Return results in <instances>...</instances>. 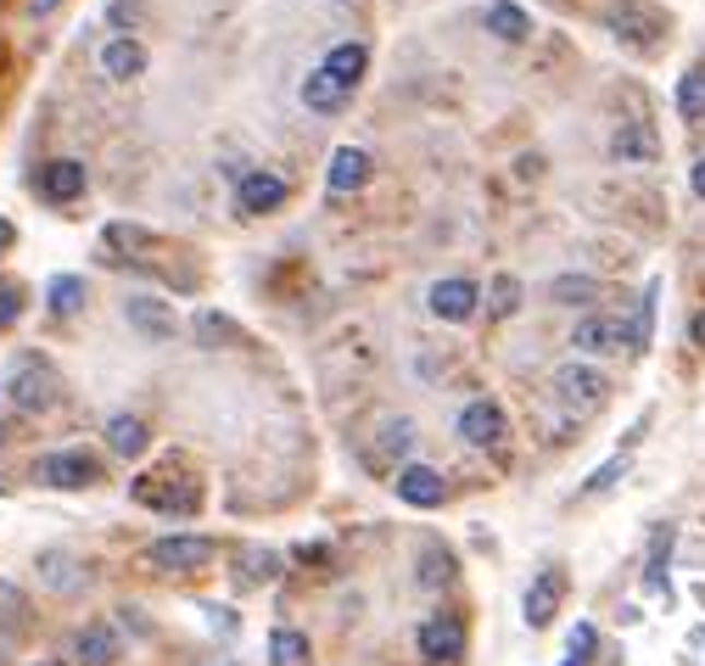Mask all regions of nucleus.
Segmentation results:
<instances>
[{
    "mask_svg": "<svg viewBox=\"0 0 705 666\" xmlns=\"http://www.w3.org/2000/svg\"><path fill=\"white\" fill-rule=\"evenodd\" d=\"M487 34H498V39H532V17L515 7V0H493L487 7Z\"/></svg>",
    "mask_w": 705,
    "mask_h": 666,
    "instance_id": "22",
    "label": "nucleus"
},
{
    "mask_svg": "<svg viewBox=\"0 0 705 666\" xmlns=\"http://www.w3.org/2000/svg\"><path fill=\"white\" fill-rule=\"evenodd\" d=\"M134 499L163 510V515H174V510L191 515L197 510V488H163V476H134Z\"/></svg>",
    "mask_w": 705,
    "mask_h": 666,
    "instance_id": "15",
    "label": "nucleus"
},
{
    "mask_svg": "<svg viewBox=\"0 0 705 666\" xmlns=\"http://www.w3.org/2000/svg\"><path fill=\"white\" fill-rule=\"evenodd\" d=\"M118 655H124V639H118L107 622L79 628V639H73V661H79V666H113Z\"/></svg>",
    "mask_w": 705,
    "mask_h": 666,
    "instance_id": "13",
    "label": "nucleus"
},
{
    "mask_svg": "<svg viewBox=\"0 0 705 666\" xmlns=\"http://www.w3.org/2000/svg\"><path fill=\"white\" fill-rule=\"evenodd\" d=\"M594 644H599V633H594L588 622H577V628H572V639H566V666H588Z\"/></svg>",
    "mask_w": 705,
    "mask_h": 666,
    "instance_id": "34",
    "label": "nucleus"
},
{
    "mask_svg": "<svg viewBox=\"0 0 705 666\" xmlns=\"http://www.w3.org/2000/svg\"><path fill=\"white\" fill-rule=\"evenodd\" d=\"M572 348H583V353H622L627 348V325L610 319V314H588L572 330Z\"/></svg>",
    "mask_w": 705,
    "mask_h": 666,
    "instance_id": "10",
    "label": "nucleus"
},
{
    "mask_svg": "<svg viewBox=\"0 0 705 666\" xmlns=\"http://www.w3.org/2000/svg\"><path fill=\"white\" fill-rule=\"evenodd\" d=\"M678 113L683 118H705V68L678 79Z\"/></svg>",
    "mask_w": 705,
    "mask_h": 666,
    "instance_id": "28",
    "label": "nucleus"
},
{
    "mask_svg": "<svg viewBox=\"0 0 705 666\" xmlns=\"http://www.w3.org/2000/svg\"><path fill=\"white\" fill-rule=\"evenodd\" d=\"M39 666H51V661H39Z\"/></svg>",
    "mask_w": 705,
    "mask_h": 666,
    "instance_id": "47",
    "label": "nucleus"
},
{
    "mask_svg": "<svg viewBox=\"0 0 705 666\" xmlns=\"http://www.w3.org/2000/svg\"><path fill=\"white\" fill-rule=\"evenodd\" d=\"M364 68H369V51H364L359 39H348V45H331V57H325V73H331L337 84H348V90L364 79Z\"/></svg>",
    "mask_w": 705,
    "mask_h": 666,
    "instance_id": "20",
    "label": "nucleus"
},
{
    "mask_svg": "<svg viewBox=\"0 0 705 666\" xmlns=\"http://www.w3.org/2000/svg\"><path fill=\"white\" fill-rule=\"evenodd\" d=\"M560 599H566V571H538L527 599H521V616H527L532 633H543L554 616H560Z\"/></svg>",
    "mask_w": 705,
    "mask_h": 666,
    "instance_id": "6",
    "label": "nucleus"
},
{
    "mask_svg": "<svg viewBox=\"0 0 705 666\" xmlns=\"http://www.w3.org/2000/svg\"><path fill=\"white\" fill-rule=\"evenodd\" d=\"M448 577H454L448 554H437V549H432V554H426V571H420V583H432V588H437V583H448Z\"/></svg>",
    "mask_w": 705,
    "mask_h": 666,
    "instance_id": "39",
    "label": "nucleus"
},
{
    "mask_svg": "<svg viewBox=\"0 0 705 666\" xmlns=\"http://www.w3.org/2000/svg\"><path fill=\"white\" fill-rule=\"evenodd\" d=\"M337 7H348V0H337Z\"/></svg>",
    "mask_w": 705,
    "mask_h": 666,
    "instance_id": "45",
    "label": "nucleus"
},
{
    "mask_svg": "<svg viewBox=\"0 0 705 666\" xmlns=\"http://www.w3.org/2000/svg\"><path fill=\"white\" fill-rule=\"evenodd\" d=\"M694 197H700V202H705V157H700V163H694Z\"/></svg>",
    "mask_w": 705,
    "mask_h": 666,
    "instance_id": "41",
    "label": "nucleus"
},
{
    "mask_svg": "<svg viewBox=\"0 0 705 666\" xmlns=\"http://www.w3.org/2000/svg\"><path fill=\"white\" fill-rule=\"evenodd\" d=\"M51 7H57V0H28V12H34V17H45Z\"/></svg>",
    "mask_w": 705,
    "mask_h": 666,
    "instance_id": "42",
    "label": "nucleus"
},
{
    "mask_svg": "<svg viewBox=\"0 0 705 666\" xmlns=\"http://www.w3.org/2000/svg\"><path fill=\"white\" fill-rule=\"evenodd\" d=\"M487 297H493V314L509 319L515 308H521V280H515V274H493V292Z\"/></svg>",
    "mask_w": 705,
    "mask_h": 666,
    "instance_id": "32",
    "label": "nucleus"
},
{
    "mask_svg": "<svg viewBox=\"0 0 705 666\" xmlns=\"http://www.w3.org/2000/svg\"><path fill=\"white\" fill-rule=\"evenodd\" d=\"M0 443H7V425H0Z\"/></svg>",
    "mask_w": 705,
    "mask_h": 666,
    "instance_id": "44",
    "label": "nucleus"
},
{
    "mask_svg": "<svg viewBox=\"0 0 705 666\" xmlns=\"http://www.w3.org/2000/svg\"><path fill=\"white\" fill-rule=\"evenodd\" d=\"M280 202H286V179H280V174L247 168L242 179H235V208H242V213H274Z\"/></svg>",
    "mask_w": 705,
    "mask_h": 666,
    "instance_id": "7",
    "label": "nucleus"
},
{
    "mask_svg": "<svg viewBox=\"0 0 705 666\" xmlns=\"http://www.w3.org/2000/svg\"><path fill=\"white\" fill-rule=\"evenodd\" d=\"M17 314H23V292L17 285H0V330L17 325Z\"/></svg>",
    "mask_w": 705,
    "mask_h": 666,
    "instance_id": "38",
    "label": "nucleus"
},
{
    "mask_svg": "<svg viewBox=\"0 0 705 666\" xmlns=\"http://www.w3.org/2000/svg\"><path fill=\"white\" fill-rule=\"evenodd\" d=\"M45 303H51V314H79L84 308V280L79 274H57L51 285H45Z\"/></svg>",
    "mask_w": 705,
    "mask_h": 666,
    "instance_id": "26",
    "label": "nucleus"
},
{
    "mask_svg": "<svg viewBox=\"0 0 705 666\" xmlns=\"http://www.w3.org/2000/svg\"><path fill=\"white\" fill-rule=\"evenodd\" d=\"M420 661H459L465 655V622H459V616H432V622L426 628H420Z\"/></svg>",
    "mask_w": 705,
    "mask_h": 666,
    "instance_id": "9",
    "label": "nucleus"
},
{
    "mask_svg": "<svg viewBox=\"0 0 705 666\" xmlns=\"http://www.w3.org/2000/svg\"><path fill=\"white\" fill-rule=\"evenodd\" d=\"M325 179H331V190H337V197H348V190H359V185L369 179V152H359V147H342V152L331 157V174H325Z\"/></svg>",
    "mask_w": 705,
    "mask_h": 666,
    "instance_id": "19",
    "label": "nucleus"
},
{
    "mask_svg": "<svg viewBox=\"0 0 705 666\" xmlns=\"http://www.w3.org/2000/svg\"><path fill=\"white\" fill-rule=\"evenodd\" d=\"M549 297H554V303H572V308H577V303H594V297H599V285H594L588 274H560V280L549 285Z\"/></svg>",
    "mask_w": 705,
    "mask_h": 666,
    "instance_id": "29",
    "label": "nucleus"
},
{
    "mask_svg": "<svg viewBox=\"0 0 705 666\" xmlns=\"http://www.w3.org/2000/svg\"><path fill=\"white\" fill-rule=\"evenodd\" d=\"M107 448L124 454V459L146 454V425H140L134 414H113V420H107Z\"/></svg>",
    "mask_w": 705,
    "mask_h": 666,
    "instance_id": "24",
    "label": "nucleus"
},
{
    "mask_svg": "<svg viewBox=\"0 0 705 666\" xmlns=\"http://www.w3.org/2000/svg\"><path fill=\"white\" fill-rule=\"evenodd\" d=\"M39 190H45V202H73V197H84V163H73V157L45 163V168H39Z\"/></svg>",
    "mask_w": 705,
    "mask_h": 666,
    "instance_id": "16",
    "label": "nucleus"
},
{
    "mask_svg": "<svg viewBox=\"0 0 705 666\" xmlns=\"http://www.w3.org/2000/svg\"><path fill=\"white\" fill-rule=\"evenodd\" d=\"M308 661H314L308 633H297V628H274L269 633V666H308Z\"/></svg>",
    "mask_w": 705,
    "mask_h": 666,
    "instance_id": "21",
    "label": "nucleus"
},
{
    "mask_svg": "<svg viewBox=\"0 0 705 666\" xmlns=\"http://www.w3.org/2000/svg\"><path fill=\"white\" fill-rule=\"evenodd\" d=\"M667 554H672V527H661V533H655V544H649V565H644V588L649 594L667 588Z\"/></svg>",
    "mask_w": 705,
    "mask_h": 666,
    "instance_id": "27",
    "label": "nucleus"
},
{
    "mask_svg": "<svg viewBox=\"0 0 705 666\" xmlns=\"http://www.w3.org/2000/svg\"><path fill=\"white\" fill-rule=\"evenodd\" d=\"M39 565H45V583H51V588H73V577H68V554H39Z\"/></svg>",
    "mask_w": 705,
    "mask_h": 666,
    "instance_id": "37",
    "label": "nucleus"
},
{
    "mask_svg": "<svg viewBox=\"0 0 705 666\" xmlns=\"http://www.w3.org/2000/svg\"><path fill=\"white\" fill-rule=\"evenodd\" d=\"M459 437H465L470 448H504L509 420H504V409H498L493 398H477V404L459 409Z\"/></svg>",
    "mask_w": 705,
    "mask_h": 666,
    "instance_id": "4",
    "label": "nucleus"
},
{
    "mask_svg": "<svg viewBox=\"0 0 705 666\" xmlns=\"http://www.w3.org/2000/svg\"><path fill=\"white\" fill-rule=\"evenodd\" d=\"M34 476H39L45 488L79 493V488H90V482H102V465L90 459V454H79V448H68V454H45V459L34 465Z\"/></svg>",
    "mask_w": 705,
    "mask_h": 666,
    "instance_id": "3",
    "label": "nucleus"
},
{
    "mask_svg": "<svg viewBox=\"0 0 705 666\" xmlns=\"http://www.w3.org/2000/svg\"><path fill=\"white\" fill-rule=\"evenodd\" d=\"M655 297H661V280H649V292L638 297L633 319H627V353H644L649 348V330H655Z\"/></svg>",
    "mask_w": 705,
    "mask_h": 666,
    "instance_id": "25",
    "label": "nucleus"
},
{
    "mask_svg": "<svg viewBox=\"0 0 705 666\" xmlns=\"http://www.w3.org/2000/svg\"><path fill=\"white\" fill-rule=\"evenodd\" d=\"M426 303H432V314L437 319H470L477 314V303H482V292H477V280H437L432 292H426Z\"/></svg>",
    "mask_w": 705,
    "mask_h": 666,
    "instance_id": "11",
    "label": "nucleus"
},
{
    "mask_svg": "<svg viewBox=\"0 0 705 666\" xmlns=\"http://www.w3.org/2000/svg\"><path fill=\"white\" fill-rule=\"evenodd\" d=\"M0 661H7V650H0Z\"/></svg>",
    "mask_w": 705,
    "mask_h": 666,
    "instance_id": "46",
    "label": "nucleus"
},
{
    "mask_svg": "<svg viewBox=\"0 0 705 666\" xmlns=\"http://www.w3.org/2000/svg\"><path fill=\"white\" fill-rule=\"evenodd\" d=\"M414 448V420H387L381 425V454H409Z\"/></svg>",
    "mask_w": 705,
    "mask_h": 666,
    "instance_id": "33",
    "label": "nucleus"
},
{
    "mask_svg": "<svg viewBox=\"0 0 705 666\" xmlns=\"http://www.w3.org/2000/svg\"><path fill=\"white\" fill-rule=\"evenodd\" d=\"M197 337H202V348H219V342H235V337H242V330H235L224 314L202 308V314H197Z\"/></svg>",
    "mask_w": 705,
    "mask_h": 666,
    "instance_id": "30",
    "label": "nucleus"
},
{
    "mask_svg": "<svg viewBox=\"0 0 705 666\" xmlns=\"http://www.w3.org/2000/svg\"><path fill=\"white\" fill-rule=\"evenodd\" d=\"M247 577H252V583H274V577H280V554H274V549H252V554H247Z\"/></svg>",
    "mask_w": 705,
    "mask_h": 666,
    "instance_id": "36",
    "label": "nucleus"
},
{
    "mask_svg": "<svg viewBox=\"0 0 705 666\" xmlns=\"http://www.w3.org/2000/svg\"><path fill=\"white\" fill-rule=\"evenodd\" d=\"M689 337H694V348H705V308L689 319Z\"/></svg>",
    "mask_w": 705,
    "mask_h": 666,
    "instance_id": "40",
    "label": "nucleus"
},
{
    "mask_svg": "<svg viewBox=\"0 0 705 666\" xmlns=\"http://www.w3.org/2000/svg\"><path fill=\"white\" fill-rule=\"evenodd\" d=\"M102 68H107V79H140V73H146V45L129 39V34L113 39L102 51Z\"/></svg>",
    "mask_w": 705,
    "mask_h": 666,
    "instance_id": "18",
    "label": "nucleus"
},
{
    "mask_svg": "<svg viewBox=\"0 0 705 666\" xmlns=\"http://www.w3.org/2000/svg\"><path fill=\"white\" fill-rule=\"evenodd\" d=\"M604 28L616 34V39H627V45H638V51H649L655 39H661V12H649V7H638V0H622V7H610L604 12Z\"/></svg>",
    "mask_w": 705,
    "mask_h": 666,
    "instance_id": "5",
    "label": "nucleus"
},
{
    "mask_svg": "<svg viewBox=\"0 0 705 666\" xmlns=\"http://www.w3.org/2000/svg\"><path fill=\"white\" fill-rule=\"evenodd\" d=\"M398 499L414 504V510H437L448 499V488H443V476L432 465H403L398 470Z\"/></svg>",
    "mask_w": 705,
    "mask_h": 666,
    "instance_id": "12",
    "label": "nucleus"
},
{
    "mask_svg": "<svg viewBox=\"0 0 705 666\" xmlns=\"http://www.w3.org/2000/svg\"><path fill=\"white\" fill-rule=\"evenodd\" d=\"M622 476H627V448H622L616 459H604V465L588 476V482H583V493H588V499H594V493H610V488L622 482Z\"/></svg>",
    "mask_w": 705,
    "mask_h": 666,
    "instance_id": "31",
    "label": "nucleus"
},
{
    "mask_svg": "<svg viewBox=\"0 0 705 666\" xmlns=\"http://www.w3.org/2000/svg\"><path fill=\"white\" fill-rule=\"evenodd\" d=\"M124 314H129V325L140 330V337H152V342H168L174 337V308L157 303V297H129Z\"/></svg>",
    "mask_w": 705,
    "mask_h": 666,
    "instance_id": "17",
    "label": "nucleus"
},
{
    "mask_svg": "<svg viewBox=\"0 0 705 666\" xmlns=\"http://www.w3.org/2000/svg\"><path fill=\"white\" fill-rule=\"evenodd\" d=\"M610 157L616 163H655L661 157V140H655L649 124H622L616 135H610Z\"/></svg>",
    "mask_w": 705,
    "mask_h": 666,
    "instance_id": "14",
    "label": "nucleus"
},
{
    "mask_svg": "<svg viewBox=\"0 0 705 666\" xmlns=\"http://www.w3.org/2000/svg\"><path fill=\"white\" fill-rule=\"evenodd\" d=\"M303 102H308L314 113H337V107L348 102V84H337L325 68H314V73L303 79Z\"/></svg>",
    "mask_w": 705,
    "mask_h": 666,
    "instance_id": "23",
    "label": "nucleus"
},
{
    "mask_svg": "<svg viewBox=\"0 0 705 666\" xmlns=\"http://www.w3.org/2000/svg\"><path fill=\"white\" fill-rule=\"evenodd\" d=\"M0 488H7V482H0Z\"/></svg>",
    "mask_w": 705,
    "mask_h": 666,
    "instance_id": "48",
    "label": "nucleus"
},
{
    "mask_svg": "<svg viewBox=\"0 0 705 666\" xmlns=\"http://www.w3.org/2000/svg\"><path fill=\"white\" fill-rule=\"evenodd\" d=\"M554 398L566 404V409H577V414H594L610 398V381L594 364H560L554 370Z\"/></svg>",
    "mask_w": 705,
    "mask_h": 666,
    "instance_id": "2",
    "label": "nucleus"
},
{
    "mask_svg": "<svg viewBox=\"0 0 705 666\" xmlns=\"http://www.w3.org/2000/svg\"><path fill=\"white\" fill-rule=\"evenodd\" d=\"M7 398H12L23 414H45V409H57V398H62V375L45 364L39 353H23V359L7 370Z\"/></svg>",
    "mask_w": 705,
    "mask_h": 666,
    "instance_id": "1",
    "label": "nucleus"
},
{
    "mask_svg": "<svg viewBox=\"0 0 705 666\" xmlns=\"http://www.w3.org/2000/svg\"><path fill=\"white\" fill-rule=\"evenodd\" d=\"M7 242H12V224H7V219H0V247H7Z\"/></svg>",
    "mask_w": 705,
    "mask_h": 666,
    "instance_id": "43",
    "label": "nucleus"
},
{
    "mask_svg": "<svg viewBox=\"0 0 705 666\" xmlns=\"http://www.w3.org/2000/svg\"><path fill=\"white\" fill-rule=\"evenodd\" d=\"M0 622H12V628L28 622V599H23V588H12V583H0Z\"/></svg>",
    "mask_w": 705,
    "mask_h": 666,
    "instance_id": "35",
    "label": "nucleus"
},
{
    "mask_svg": "<svg viewBox=\"0 0 705 666\" xmlns=\"http://www.w3.org/2000/svg\"><path fill=\"white\" fill-rule=\"evenodd\" d=\"M219 549L208 538H191V533H179V538H157L152 544V565L157 571H202Z\"/></svg>",
    "mask_w": 705,
    "mask_h": 666,
    "instance_id": "8",
    "label": "nucleus"
}]
</instances>
